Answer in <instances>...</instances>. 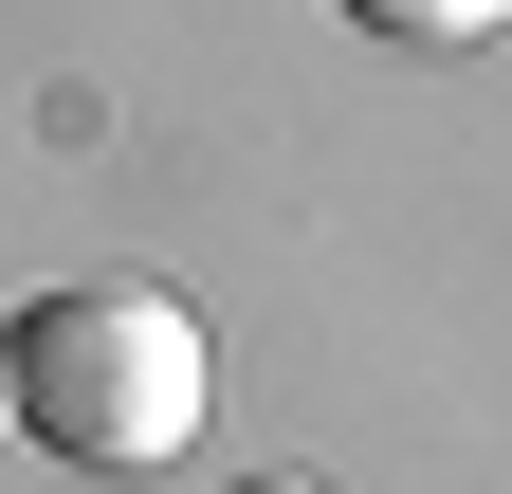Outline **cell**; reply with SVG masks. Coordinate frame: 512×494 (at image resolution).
Masks as SVG:
<instances>
[{
	"mask_svg": "<svg viewBox=\"0 0 512 494\" xmlns=\"http://www.w3.org/2000/svg\"><path fill=\"white\" fill-rule=\"evenodd\" d=\"M238 494H330V476H238Z\"/></svg>",
	"mask_w": 512,
	"mask_h": 494,
	"instance_id": "3957f363",
	"label": "cell"
},
{
	"mask_svg": "<svg viewBox=\"0 0 512 494\" xmlns=\"http://www.w3.org/2000/svg\"><path fill=\"white\" fill-rule=\"evenodd\" d=\"M366 19H384V37H476L494 0H366Z\"/></svg>",
	"mask_w": 512,
	"mask_h": 494,
	"instance_id": "7a4b0ae2",
	"label": "cell"
},
{
	"mask_svg": "<svg viewBox=\"0 0 512 494\" xmlns=\"http://www.w3.org/2000/svg\"><path fill=\"white\" fill-rule=\"evenodd\" d=\"M0 403L74 476H147V458L202 440L220 366H202V312H183V293H37V312L0 330Z\"/></svg>",
	"mask_w": 512,
	"mask_h": 494,
	"instance_id": "6da1fadb",
	"label": "cell"
}]
</instances>
